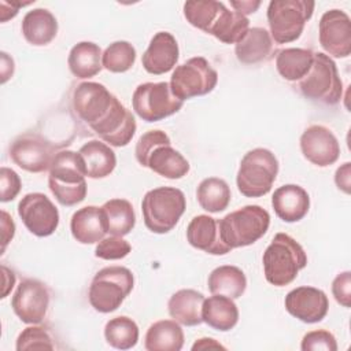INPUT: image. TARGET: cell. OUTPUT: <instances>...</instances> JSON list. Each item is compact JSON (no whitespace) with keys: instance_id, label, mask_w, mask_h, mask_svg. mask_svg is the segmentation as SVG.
I'll return each instance as SVG.
<instances>
[{"instance_id":"cell-1","label":"cell","mask_w":351,"mask_h":351,"mask_svg":"<svg viewBox=\"0 0 351 351\" xmlns=\"http://www.w3.org/2000/svg\"><path fill=\"white\" fill-rule=\"evenodd\" d=\"M71 106L77 118L112 147L128 145L136 133L137 125L132 111L103 84H78L73 92Z\"/></svg>"},{"instance_id":"cell-2","label":"cell","mask_w":351,"mask_h":351,"mask_svg":"<svg viewBox=\"0 0 351 351\" xmlns=\"http://www.w3.org/2000/svg\"><path fill=\"white\" fill-rule=\"evenodd\" d=\"M84 162L78 152L63 149L56 152L49 167L48 186L55 199L66 207L81 203L86 196Z\"/></svg>"},{"instance_id":"cell-3","label":"cell","mask_w":351,"mask_h":351,"mask_svg":"<svg viewBox=\"0 0 351 351\" xmlns=\"http://www.w3.org/2000/svg\"><path fill=\"white\" fill-rule=\"evenodd\" d=\"M262 262L266 281L274 287H285L306 267L307 255L293 237L277 233L265 250Z\"/></svg>"},{"instance_id":"cell-4","label":"cell","mask_w":351,"mask_h":351,"mask_svg":"<svg viewBox=\"0 0 351 351\" xmlns=\"http://www.w3.org/2000/svg\"><path fill=\"white\" fill-rule=\"evenodd\" d=\"M185 208V195L174 186L154 188L144 195L141 202L144 223L147 229L158 234L173 230Z\"/></svg>"},{"instance_id":"cell-5","label":"cell","mask_w":351,"mask_h":351,"mask_svg":"<svg viewBox=\"0 0 351 351\" xmlns=\"http://www.w3.org/2000/svg\"><path fill=\"white\" fill-rule=\"evenodd\" d=\"M218 222L222 241L233 250L251 245L263 237L270 225V214L261 206L250 204L229 213Z\"/></svg>"},{"instance_id":"cell-6","label":"cell","mask_w":351,"mask_h":351,"mask_svg":"<svg viewBox=\"0 0 351 351\" xmlns=\"http://www.w3.org/2000/svg\"><path fill=\"white\" fill-rule=\"evenodd\" d=\"M278 174V160L266 148L248 151L239 166L236 184L239 192L245 197H261L271 191Z\"/></svg>"},{"instance_id":"cell-7","label":"cell","mask_w":351,"mask_h":351,"mask_svg":"<svg viewBox=\"0 0 351 351\" xmlns=\"http://www.w3.org/2000/svg\"><path fill=\"white\" fill-rule=\"evenodd\" d=\"M298 89L306 99L314 103L325 106L340 103L343 82L333 59L324 52L314 53L308 73L298 81Z\"/></svg>"},{"instance_id":"cell-8","label":"cell","mask_w":351,"mask_h":351,"mask_svg":"<svg viewBox=\"0 0 351 351\" xmlns=\"http://www.w3.org/2000/svg\"><path fill=\"white\" fill-rule=\"evenodd\" d=\"M134 287V277L125 266H107L100 269L89 287L90 306L103 314L115 311L129 296Z\"/></svg>"},{"instance_id":"cell-9","label":"cell","mask_w":351,"mask_h":351,"mask_svg":"<svg viewBox=\"0 0 351 351\" xmlns=\"http://www.w3.org/2000/svg\"><path fill=\"white\" fill-rule=\"evenodd\" d=\"M315 3L307 0H271L267 7L270 36L277 44L296 41L313 16Z\"/></svg>"},{"instance_id":"cell-10","label":"cell","mask_w":351,"mask_h":351,"mask_svg":"<svg viewBox=\"0 0 351 351\" xmlns=\"http://www.w3.org/2000/svg\"><path fill=\"white\" fill-rule=\"evenodd\" d=\"M218 82V73L207 59L195 56L177 66L170 78V88L176 97L188 100L210 93Z\"/></svg>"},{"instance_id":"cell-11","label":"cell","mask_w":351,"mask_h":351,"mask_svg":"<svg viewBox=\"0 0 351 351\" xmlns=\"http://www.w3.org/2000/svg\"><path fill=\"white\" fill-rule=\"evenodd\" d=\"M132 106L143 121L158 122L178 112L184 101L174 96L169 82H144L134 89Z\"/></svg>"},{"instance_id":"cell-12","label":"cell","mask_w":351,"mask_h":351,"mask_svg":"<svg viewBox=\"0 0 351 351\" xmlns=\"http://www.w3.org/2000/svg\"><path fill=\"white\" fill-rule=\"evenodd\" d=\"M8 152L18 167L29 173H44L52 165L56 145L37 133H23L11 143Z\"/></svg>"},{"instance_id":"cell-13","label":"cell","mask_w":351,"mask_h":351,"mask_svg":"<svg viewBox=\"0 0 351 351\" xmlns=\"http://www.w3.org/2000/svg\"><path fill=\"white\" fill-rule=\"evenodd\" d=\"M18 214L26 229L37 237L51 236L59 225V211L41 192L25 195L18 203Z\"/></svg>"},{"instance_id":"cell-14","label":"cell","mask_w":351,"mask_h":351,"mask_svg":"<svg viewBox=\"0 0 351 351\" xmlns=\"http://www.w3.org/2000/svg\"><path fill=\"white\" fill-rule=\"evenodd\" d=\"M49 302L51 295L44 282L36 278H25L12 295L11 307L22 322L34 325L45 318Z\"/></svg>"},{"instance_id":"cell-15","label":"cell","mask_w":351,"mask_h":351,"mask_svg":"<svg viewBox=\"0 0 351 351\" xmlns=\"http://www.w3.org/2000/svg\"><path fill=\"white\" fill-rule=\"evenodd\" d=\"M319 44L328 56L347 58L351 53V19L341 10L324 12L318 27Z\"/></svg>"},{"instance_id":"cell-16","label":"cell","mask_w":351,"mask_h":351,"mask_svg":"<svg viewBox=\"0 0 351 351\" xmlns=\"http://www.w3.org/2000/svg\"><path fill=\"white\" fill-rule=\"evenodd\" d=\"M303 156L318 167L333 165L340 156V144L330 129L324 125H311L300 136Z\"/></svg>"},{"instance_id":"cell-17","label":"cell","mask_w":351,"mask_h":351,"mask_svg":"<svg viewBox=\"0 0 351 351\" xmlns=\"http://www.w3.org/2000/svg\"><path fill=\"white\" fill-rule=\"evenodd\" d=\"M285 310L306 324L322 321L329 310V300L322 289L314 287H298L289 291L284 300Z\"/></svg>"},{"instance_id":"cell-18","label":"cell","mask_w":351,"mask_h":351,"mask_svg":"<svg viewBox=\"0 0 351 351\" xmlns=\"http://www.w3.org/2000/svg\"><path fill=\"white\" fill-rule=\"evenodd\" d=\"M178 56L180 49L176 37L169 32H158L143 53L141 64L147 73L160 75L176 67Z\"/></svg>"},{"instance_id":"cell-19","label":"cell","mask_w":351,"mask_h":351,"mask_svg":"<svg viewBox=\"0 0 351 351\" xmlns=\"http://www.w3.org/2000/svg\"><path fill=\"white\" fill-rule=\"evenodd\" d=\"M186 240L193 248L211 255H225L232 251L221 239L218 219L206 214L191 219L186 228Z\"/></svg>"},{"instance_id":"cell-20","label":"cell","mask_w":351,"mask_h":351,"mask_svg":"<svg viewBox=\"0 0 351 351\" xmlns=\"http://www.w3.org/2000/svg\"><path fill=\"white\" fill-rule=\"evenodd\" d=\"M271 206L276 215L284 222H298L308 213L310 196L300 185L287 184L274 191Z\"/></svg>"},{"instance_id":"cell-21","label":"cell","mask_w":351,"mask_h":351,"mask_svg":"<svg viewBox=\"0 0 351 351\" xmlns=\"http://www.w3.org/2000/svg\"><path fill=\"white\" fill-rule=\"evenodd\" d=\"M274 43L265 27H250L234 45V55L243 64H258L271 58Z\"/></svg>"},{"instance_id":"cell-22","label":"cell","mask_w":351,"mask_h":351,"mask_svg":"<svg viewBox=\"0 0 351 351\" xmlns=\"http://www.w3.org/2000/svg\"><path fill=\"white\" fill-rule=\"evenodd\" d=\"M70 230L73 237L81 244L99 243L107 234L101 207L85 206L77 210L71 217Z\"/></svg>"},{"instance_id":"cell-23","label":"cell","mask_w":351,"mask_h":351,"mask_svg":"<svg viewBox=\"0 0 351 351\" xmlns=\"http://www.w3.org/2000/svg\"><path fill=\"white\" fill-rule=\"evenodd\" d=\"M22 34L25 40L34 45H48L58 34V21L47 8H34L26 12L22 19Z\"/></svg>"},{"instance_id":"cell-24","label":"cell","mask_w":351,"mask_h":351,"mask_svg":"<svg viewBox=\"0 0 351 351\" xmlns=\"http://www.w3.org/2000/svg\"><path fill=\"white\" fill-rule=\"evenodd\" d=\"M78 154L84 162L85 174L89 178H104L110 176L117 166L115 152L108 144L100 140L85 143L78 149Z\"/></svg>"},{"instance_id":"cell-25","label":"cell","mask_w":351,"mask_h":351,"mask_svg":"<svg viewBox=\"0 0 351 351\" xmlns=\"http://www.w3.org/2000/svg\"><path fill=\"white\" fill-rule=\"evenodd\" d=\"M144 167L151 169L154 173L169 178L178 180L188 174L191 166L189 162L178 152L171 144H160L151 151Z\"/></svg>"},{"instance_id":"cell-26","label":"cell","mask_w":351,"mask_h":351,"mask_svg":"<svg viewBox=\"0 0 351 351\" xmlns=\"http://www.w3.org/2000/svg\"><path fill=\"white\" fill-rule=\"evenodd\" d=\"M204 299V295L195 289H180L174 292L167 302L169 314L174 321L181 325H200L203 322L202 307Z\"/></svg>"},{"instance_id":"cell-27","label":"cell","mask_w":351,"mask_h":351,"mask_svg":"<svg viewBox=\"0 0 351 351\" xmlns=\"http://www.w3.org/2000/svg\"><path fill=\"white\" fill-rule=\"evenodd\" d=\"M202 319L215 330L228 332L233 329L239 321V308L233 299L223 295H213L204 299Z\"/></svg>"},{"instance_id":"cell-28","label":"cell","mask_w":351,"mask_h":351,"mask_svg":"<svg viewBox=\"0 0 351 351\" xmlns=\"http://www.w3.org/2000/svg\"><path fill=\"white\" fill-rule=\"evenodd\" d=\"M101 49L92 41L77 43L69 53L67 64L71 74L77 78L86 80L100 73L101 64Z\"/></svg>"},{"instance_id":"cell-29","label":"cell","mask_w":351,"mask_h":351,"mask_svg":"<svg viewBox=\"0 0 351 351\" xmlns=\"http://www.w3.org/2000/svg\"><path fill=\"white\" fill-rule=\"evenodd\" d=\"M184 346V330L174 319L154 322L144 339L147 351H180Z\"/></svg>"},{"instance_id":"cell-30","label":"cell","mask_w":351,"mask_h":351,"mask_svg":"<svg viewBox=\"0 0 351 351\" xmlns=\"http://www.w3.org/2000/svg\"><path fill=\"white\" fill-rule=\"evenodd\" d=\"M207 284L213 295H223L230 299H237L245 292L247 277L240 267L223 265L215 267L210 273Z\"/></svg>"},{"instance_id":"cell-31","label":"cell","mask_w":351,"mask_h":351,"mask_svg":"<svg viewBox=\"0 0 351 351\" xmlns=\"http://www.w3.org/2000/svg\"><path fill=\"white\" fill-rule=\"evenodd\" d=\"M107 233L111 236H126L136 225L133 206L126 199H110L101 206Z\"/></svg>"},{"instance_id":"cell-32","label":"cell","mask_w":351,"mask_h":351,"mask_svg":"<svg viewBox=\"0 0 351 351\" xmlns=\"http://www.w3.org/2000/svg\"><path fill=\"white\" fill-rule=\"evenodd\" d=\"M314 52L306 48H285L277 52L276 69L287 81H300L310 70Z\"/></svg>"},{"instance_id":"cell-33","label":"cell","mask_w":351,"mask_h":351,"mask_svg":"<svg viewBox=\"0 0 351 351\" xmlns=\"http://www.w3.org/2000/svg\"><path fill=\"white\" fill-rule=\"evenodd\" d=\"M226 5L215 0H189L184 3V16L189 25L210 34Z\"/></svg>"},{"instance_id":"cell-34","label":"cell","mask_w":351,"mask_h":351,"mask_svg":"<svg viewBox=\"0 0 351 351\" xmlns=\"http://www.w3.org/2000/svg\"><path fill=\"white\" fill-rule=\"evenodd\" d=\"M199 206L208 213H221L230 203V188L228 182L218 177L204 178L196 189Z\"/></svg>"},{"instance_id":"cell-35","label":"cell","mask_w":351,"mask_h":351,"mask_svg":"<svg viewBox=\"0 0 351 351\" xmlns=\"http://www.w3.org/2000/svg\"><path fill=\"white\" fill-rule=\"evenodd\" d=\"M104 337L111 347L117 350H129L138 341V326L132 318L119 315L107 321L104 326Z\"/></svg>"},{"instance_id":"cell-36","label":"cell","mask_w":351,"mask_h":351,"mask_svg":"<svg viewBox=\"0 0 351 351\" xmlns=\"http://www.w3.org/2000/svg\"><path fill=\"white\" fill-rule=\"evenodd\" d=\"M248 29H250L248 18L234 10L230 11L226 7L221 14L219 21L210 32V34L223 44H236L243 38V36L247 33Z\"/></svg>"},{"instance_id":"cell-37","label":"cell","mask_w":351,"mask_h":351,"mask_svg":"<svg viewBox=\"0 0 351 351\" xmlns=\"http://www.w3.org/2000/svg\"><path fill=\"white\" fill-rule=\"evenodd\" d=\"M136 55V48L129 41H114L104 49L101 64L111 73H125L133 67Z\"/></svg>"},{"instance_id":"cell-38","label":"cell","mask_w":351,"mask_h":351,"mask_svg":"<svg viewBox=\"0 0 351 351\" xmlns=\"http://www.w3.org/2000/svg\"><path fill=\"white\" fill-rule=\"evenodd\" d=\"M16 351L27 350H53L55 343L47 328L34 324L25 328L16 339Z\"/></svg>"},{"instance_id":"cell-39","label":"cell","mask_w":351,"mask_h":351,"mask_svg":"<svg viewBox=\"0 0 351 351\" xmlns=\"http://www.w3.org/2000/svg\"><path fill=\"white\" fill-rule=\"evenodd\" d=\"M132 251V245L121 236H107L101 239L96 248L95 256L104 261H117L128 256Z\"/></svg>"},{"instance_id":"cell-40","label":"cell","mask_w":351,"mask_h":351,"mask_svg":"<svg viewBox=\"0 0 351 351\" xmlns=\"http://www.w3.org/2000/svg\"><path fill=\"white\" fill-rule=\"evenodd\" d=\"M160 144H171L170 137L165 132L156 129V130H148L147 133H144L137 140V144H136V148H134L137 162L141 166H144L148 155L151 154V151L154 148H156L158 145H160Z\"/></svg>"},{"instance_id":"cell-41","label":"cell","mask_w":351,"mask_h":351,"mask_svg":"<svg viewBox=\"0 0 351 351\" xmlns=\"http://www.w3.org/2000/svg\"><path fill=\"white\" fill-rule=\"evenodd\" d=\"M302 351H318V350H325V351H336L337 350V343L335 336L325 330V329H317L307 332L300 344Z\"/></svg>"},{"instance_id":"cell-42","label":"cell","mask_w":351,"mask_h":351,"mask_svg":"<svg viewBox=\"0 0 351 351\" xmlns=\"http://www.w3.org/2000/svg\"><path fill=\"white\" fill-rule=\"evenodd\" d=\"M0 186H1L0 200L5 203V202L14 200L18 196L22 188V181L16 171L3 166L0 169Z\"/></svg>"},{"instance_id":"cell-43","label":"cell","mask_w":351,"mask_h":351,"mask_svg":"<svg viewBox=\"0 0 351 351\" xmlns=\"http://www.w3.org/2000/svg\"><path fill=\"white\" fill-rule=\"evenodd\" d=\"M332 293L335 300L343 307L351 306V271H343L332 281Z\"/></svg>"},{"instance_id":"cell-44","label":"cell","mask_w":351,"mask_h":351,"mask_svg":"<svg viewBox=\"0 0 351 351\" xmlns=\"http://www.w3.org/2000/svg\"><path fill=\"white\" fill-rule=\"evenodd\" d=\"M335 182L340 191L344 193H350L351 186V163L346 162L343 166H340L335 173Z\"/></svg>"},{"instance_id":"cell-45","label":"cell","mask_w":351,"mask_h":351,"mask_svg":"<svg viewBox=\"0 0 351 351\" xmlns=\"http://www.w3.org/2000/svg\"><path fill=\"white\" fill-rule=\"evenodd\" d=\"M15 234V223L12 221V218L8 215L7 211H1V241H3V247H1V252H4L7 244L12 240Z\"/></svg>"},{"instance_id":"cell-46","label":"cell","mask_w":351,"mask_h":351,"mask_svg":"<svg viewBox=\"0 0 351 351\" xmlns=\"http://www.w3.org/2000/svg\"><path fill=\"white\" fill-rule=\"evenodd\" d=\"M34 1H29V3H19V1H5V0H1L0 1V21L1 22H7L8 19L14 18L16 14H18V10L21 7H25V5H29Z\"/></svg>"},{"instance_id":"cell-47","label":"cell","mask_w":351,"mask_h":351,"mask_svg":"<svg viewBox=\"0 0 351 351\" xmlns=\"http://www.w3.org/2000/svg\"><path fill=\"white\" fill-rule=\"evenodd\" d=\"M230 5L234 8V11L243 14L247 16V14H252L255 12L259 5H261V1H251V0H247V1H230Z\"/></svg>"},{"instance_id":"cell-48","label":"cell","mask_w":351,"mask_h":351,"mask_svg":"<svg viewBox=\"0 0 351 351\" xmlns=\"http://www.w3.org/2000/svg\"><path fill=\"white\" fill-rule=\"evenodd\" d=\"M1 271H3V292H1V299H4L8 292L12 289L15 284V274L12 270H10L7 266L1 265Z\"/></svg>"},{"instance_id":"cell-49","label":"cell","mask_w":351,"mask_h":351,"mask_svg":"<svg viewBox=\"0 0 351 351\" xmlns=\"http://www.w3.org/2000/svg\"><path fill=\"white\" fill-rule=\"evenodd\" d=\"M211 350V348H221V350H225V347L218 343L215 339H211V337H202V339H197L193 346H192V351H196V350Z\"/></svg>"},{"instance_id":"cell-50","label":"cell","mask_w":351,"mask_h":351,"mask_svg":"<svg viewBox=\"0 0 351 351\" xmlns=\"http://www.w3.org/2000/svg\"><path fill=\"white\" fill-rule=\"evenodd\" d=\"M5 70H8L10 77H12V74H14V60L5 52H1V80L4 78V75L7 73Z\"/></svg>"}]
</instances>
